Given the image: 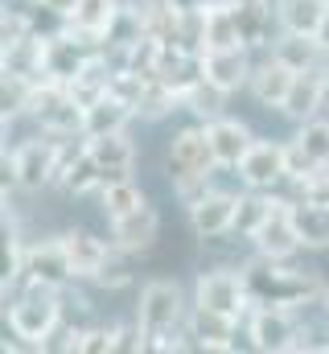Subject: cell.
Segmentation results:
<instances>
[{
	"label": "cell",
	"instance_id": "1",
	"mask_svg": "<svg viewBox=\"0 0 329 354\" xmlns=\"http://www.w3.org/2000/svg\"><path fill=\"white\" fill-rule=\"evenodd\" d=\"M243 284H247V297H251V309L255 305L305 309V305L321 301V292H326L313 272L288 268L284 260H272V256H255L251 264H243Z\"/></svg>",
	"mask_w": 329,
	"mask_h": 354
},
{
	"label": "cell",
	"instance_id": "2",
	"mask_svg": "<svg viewBox=\"0 0 329 354\" xmlns=\"http://www.w3.org/2000/svg\"><path fill=\"white\" fill-rule=\"evenodd\" d=\"M62 326V301L58 288L46 284H29L12 305H8V330L25 342V346H46V338Z\"/></svg>",
	"mask_w": 329,
	"mask_h": 354
},
{
	"label": "cell",
	"instance_id": "3",
	"mask_svg": "<svg viewBox=\"0 0 329 354\" xmlns=\"http://www.w3.org/2000/svg\"><path fill=\"white\" fill-rule=\"evenodd\" d=\"M136 322L144 330V338H161L173 334L181 322H185V297L173 280H149L140 288V305H136Z\"/></svg>",
	"mask_w": 329,
	"mask_h": 354
},
{
	"label": "cell",
	"instance_id": "4",
	"mask_svg": "<svg viewBox=\"0 0 329 354\" xmlns=\"http://www.w3.org/2000/svg\"><path fill=\"white\" fill-rule=\"evenodd\" d=\"M58 157H62V136H58V140H25V145H17L12 153H4V161L12 165L17 189H25V194H33V189H41V185H54Z\"/></svg>",
	"mask_w": 329,
	"mask_h": 354
},
{
	"label": "cell",
	"instance_id": "5",
	"mask_svg": "<svg viewBox=\"0 0 329 354\" xmlns=\"http://www.w3.org/2000/svg\"><path fill=\"white\" fill-rule=\"evenodd\" d=\"M297 309H280V305H255L251 317H247V338L251 346L263 354H284L297 346L301 338V326L292 322Z\"/></svg>",
	"mask_w": 329,
	"mask_h": 354
},
{
	"label": "cell",
	"instance_id": "6",
	"mask_svg": "<svg viewBox=\"0 0 329 354\" xmlns=\"http://www.w3.org/2000/svg\"><path fill=\"white\" fill-rule=\"evenodd\" d=\"M251 243H255L259 256L288 260V256L301 248V235H297V223H292V202L272 198V210H267V218L251 231Z\"/></svg>",
	"mask_w": 329,
	"mask_h": 354
},
{
	"label": "cell",
	"instance_id": "7",
	"mask_svg": "<svg viewBox=\"0 0 329 354\" xmlns=\"http://www.w3.org/2000/svg\"><path fill=\"white\" fill-rule=\"evenodd\" d=\"M169 169L173 177H210L218 169L214 145L206 136V128H181L169 145Z\"/></svg>",
	"mask_w": 329,
	"mask_h": 354
},
{
	"label": "cell",
	"instance_id": "8",
	"mask_svg": "<svg viewBox=\"0 0 329 354\" xmlns=\"http://www.w3.org/2000/svg\"><path fill=\"white\" fill-rule=\"evenodd\" d=\"M239 177L247 189H272L276 181L288 177V145H272V140H255L239 161Z\"/></svg>",
	"mask_w": 329,
	"mask_h": 354
},
{
	"label": "cell",
	"instance_id": "9",
	"mask_svg": "<svg viewBox=\"0 0 329 354\" xmlns=\"http://www.w3.org/2000/svg\"><path fill=\"white\" fill-rule=\"evenodd\" d=\"M198 305L218 309V313H231V317L251 313V297H247L243 272H206L198 280Z\"/></svg>",
	"mask_w": 329,
	"mask_h": 354
},
{
	"label": "cell",
	"instance_id": "10",
	"mask_svg": "<svg viewBox=\"0 0 329 354\" xmlns=\"http://www.w3.org/2000/svg\"><path fill=\"white\" fill-rule=\"evenodd\" d=\"M235 210H239V194L227 189H210L202 202L189 206V223L202 239H218L227 231H235Z\"/></svg>",
	"mask_w": 329,
	"mask_h": 354
},
{
	"label": "cell",
	"instance_id": "11",
	"mask_svg": "<svg viewBox=\"0 0 329 354\" xmlns=\"http://www.w3.org/2000/svg\"><path fill=\"white\" fill-rule=\"evenodd\" d=\"M75 276L70 256L62 248V239L54 243H33L25 256V280L29 284H46V288H66V280Z\"/></svg>",
	"mask_w": 329,
	"mask_h": 354
},
{
	"label": "cell",
	"instance_id": "12",
	"mask_svg": "<svg viewBox=\"0 0 329 354\" xmlns=\"http://www.w3.org/2000/svg\"><path fill=\"white\" fill-rule=\"evenodd\" d=\"M235 330H239V317L231 313H218L206 305H194L189 313V338L202 351H235Z\"/></svg>",
	"mask_w": 329,
	"mask_h": 354
},
{
	"label": "cell",
	"instance_id": "13",
	"mask_svg": "<svg viewBox=\"0 0 329 354\" xmlns=\"http://www.w3.org/2000/svg\"><path fill=\"white\" fill-rule=\"evenodd\" d=\"M251 62H247V46H231V50H206L202 54V75L223 91H239L251 83Z\"/></svg>",
	"mask_w": 329,
	"mask_h": 354
},
{
	"label": "cell",
	"instance_id": "14",
	"mask_svg": "<svg viewBox=\"0 0 329 354\" xmlns=\"http://www.w3.org/2000/svg\"><path fill=\"white\" fill-rule=\"evenodd\" d=\"M206 136H210V145H214L218 165H227V169H239V161L247 157V149L255 145L251 128H247L243 120H231V115L210 120V124H206Z\"/></svg>",
	"mask_w": 329,
	"mask_h": 354
},
{
	"label": "cell",
	"instance_id": "15",
	"mask_svg": "<svg viewBox=\"0 0 329 354\" xmlns=\"http://www.w3.org/2000/svg\"><path fill=\"white\" fill-rule=\"evenodd\" d=\"M157 231H161V218L149 202L140 210L124 214V218H111V239H115L120 252H149L157 243Z\"/></svg>",
	"mask_w": 329,
	"mask_h": 354
},
{
	"label": "cell",
	"instance_id": "16",
	"mask_svg": "<svg viewBox=\"0 0 329 354\" xmlns=\"http://www.w3.org/2000/svg\"><path fill=\"white\" fill-rule=\"evenodd\" d=\"M86 149H91V157H95V165L111 177H128L132 169V161H136V149H132V140H128V132L120 128V132H99V136H86Z\"/></svg>",
	"mask_w": 329,
	"mask_h": 354
},
{
	"label": "cell",
	"instance_id": "17",
	"mask_svg": "<svg viewBox=\"0 0 329 354\" xmlns=\"http://www.w3.org/2000/svg\"><path fill=\"white\" fill-rule=\"evenodd\" d=\"M321 95H326V62L297 75V83H292V91H288V99H284L280 111H284L288 120L305 124V120H313V115L321 111Z\"/></svg>",
	"mask_w": 329,
	"mask_h": 354
},
{
	"label": "cell",
	"instance_id": "18",
	"mask_svg": "<svg viewBox=\"0 0 329 354\" xmlns=\"http://www.w3.org/2000/svg\"><path fill=\"white\" fill-rule=\"evenodd\" d=\"M292 83H297V71L292 66H284L276 54L263 62V66H255L251 71V95L263 103V107H284V99H288V91H292Z\"/></svg>",
	"mask_w": 329,
	"mask_h": 354
},
{
	"label": "cell",
	"instance_id": "19",
	"mask_svg": "<svg viewBox=\"0 0 329 354\" xmlns=\"http://www.w3.org/2000/svg\"><path fill=\"white\" fill-rule=\"evenodd\" d=\"M284 66H292L297 75L301 71H313V66H321L326 62V41L321 37H313V33H292V29H284L280 37H276V50H272Z\"/></svg>",
	"mask_w": 329,
	"mask_h": 354
},
{
	"label": "cell",
	"instance_id": "20",
	"mask_svg": "<svg viewBox=\"0 0 329 354\" xmlns=\"http://www.w3.org/2000/svg\"><path fill=\"white\" fill-rule=\"evenodd\" d=\"M62 248H66V256H70L75 276H86V280H95V276L103 272V264L111 260V248H107L103 239L86 235V231H66V235H62Z\"/></svg>",
	"mask_w": 329,
	"mask_h": 354
},
{
	"label": "cell",
	"instance_id": "21",
	"mask_svg": "<svg viewBox=\"0 0 329 354\" xmlns=\"http://www.w3.org/2000/svg\"><path fill=\"white\" fill-rule=\"evenodd\" d=\"M132 115H136V103L124 99V95H115V91H107L103 99H95V103L86 107V136L120 132V128H128Z\"/></svg>",
	"mask_w": 329,
	"mask_h": 354
},
{
	"label": "cell",
	"instance_id": "22",
	"mask_svg": "<svg viewBox=\"0 0 329 354\" xmlns=\"http://www.w3.org/2000/svg\"><path fill=\"white\" fill-rule=\"evenodd\" d=\"M276 17H280V25L292 29V33H313V37H321V29H326V21H329V0H280Z\"/></svg>",
	"mask_w": 329,
	"mask_h": 354
},
{
	"label": "cell",
	"instance_id": "23",
	"mask_svg": "<svg viewBox=\"0 0 329 354\" xmlns=\"http://www.w3.org/2000/svg\"><path fill=\"white\" fill-rule=\"evenodd\" d=\"M292 223H297V235H301V248L309 252H326L329 248V206L317 202H292Z\"/></svg>",
	"mask_w": 329,
	"mask_h": 354
},
{
	"label": "cell",
	"instance_id": "24",
	"mask_svg": "<svg viewBox=\"0 0 329 354\" xmlns=\"http://www.w3.org/2000/svg\"><path fill=\"white\" fill-rule=\"evenodd\" d=\"M115 17H120V0H79V8H75L66 21H70L75 29H82V33H91V37L107 41V33H111Z\"/></svg>",
	"mask_w": 329,
	"mask_h": 354
},
{
	"label": "cell",
	"instance_id": "25",
	"mask_svg": "<svg viewBox=\"0 0 329 354\" xmlns=\"http://www.w3.org/2000/svg\"><path fill=\"white\" fill-rule=\"evenodd\" d=\"M235 8V25H239V41L247 50H259L272 41V12H267V0L259 4H231Z\"/></svg>",
	"mask_w": 329,
	"mask_h": 354
},
{
	"label": "cell",
	"instance_id": "26",
	"mask_svg": "<svg viewBox=\"0 0 329 354\" xmlns=\"http://www.w3.org/2000/svg\"><path fill=\"white\" fill-rule=\"evenodd\" d=\"M206 50H231V46H243L239 41V25H235V8L223 0V4H210L206 8V33H202ZM202 50V54H206Z\"/></svg>",
	"mask_w": 329,
	"mask_h": 354
},
{
	"label": "cell",
	"instance_id": "27",
	"mask_svg": "<svg viewBox=\"0 0 329 354\" xmlns=\"http://www.w3.org/2000/svg\"><path fill=\"white\" fill-rule=\"evenodd\" d=\"M99 194H103V214H107V218H124V214H132V210H140V206L149 202V198L140 194V185H132L128 177H111Z\"/></svg>",
	"mask_w": 329,
	"mask_h": 354
},
{
	"label": "cell",
	"instance_id": "28",
	"mask_svg": "<svg viewBox=\"0 0 329 354\" xmlns=\"http://www.w3.org/2000/svg\"><path fill=\"white\" fill-rule=\"evenodd\" d=\"M227 95H231V91L214 87V83H210V79L202 75V79H198L194 87L185 91V99H181V103H185V107H189L194 115H202V120L210 124V120H218V115H223V107H227Z\"/></svg>",
	"mask_w": 329,
	"mask_h": 354
},
{
	"label": "cell",
	"instance_id": "29",
	"mask_svg": "<svg viewBox=\"0 0 329 354\" xmlns=\"http://www.w3.org/2000/svg\"><path fill=\"white\" fill-rule=\"evenodd\" d=\"M267 210H272V194H263V189H251V194H239V210H235V231L251 239V231L267 218Z\"/></svg>",
	"mask_w": 329,
	"mask_h": 354
},
{
	"label": "cell",
	"instance_id": "30",
	"mask_svg": "<svg viewBox=\"0 0 329 354\" xmlns=\"http://www.w3.org/2000/svg\"><path fill=\"white\" fill-rule=\"evenodd\" d=\"M25 256H29V248H21V239H17V231H12V223H8V214H4V292L17 284V280H25Z\"/></svg>",
	"mask_w": 329,
	"mask_h": 354
},
{
	"label": "cell",
	"instance_id": "31",
	"mask_svg": "<svg viewBox=\"0 0 329 354\" xmlns=\"http://www.w3.org/2000/svg\"><path fill=\"white\" fill-rule=\"evenodd\" d=\"M297 145H301L317 165H329V120H305L301 132H297Z\"/></svg>",
	"mask_w": 329,
	"mask_h": 354
},
{
	"label": "cell",
	"instance_id": "32",
	"mask_svg": "<svg viewBox=\"0 0 329 354\" xmlns=\"http://www.w3.org/2000/svg\"><path fill=\"white\" fill-rule=\"evenodd\" d=\"M120 351V326H91L82 330L79 354H111Z\"/></svg>",
	"mask_w": 329,
	"mask_h": 354
},
{
	"label": "cell",
	"instance_id": "33",
	"mask_svg": "<svg viewBox=\"0 0 329 354\" xmlns=\"http://www.w3.org/2000/svg\"><path fill=\"white\" fill-rule=\"evenodd\" d=\"M29 33H33V21H29L21 8H4V17H0V41L12 46V41H21V37H29Z\"/></svg>",
	"mask_w": 329,
	"mask_h": 354
},
{
	"label": "cell",
	"instance_id": "34",
	"mask_svg": "<svg viewBox=\"0 0 329 354\" xmlns=\"http://www.w3.org/2000/svg\"><path fill=\"white\" fill-rule=\"evenodd\" d=\"M297 185H301V198H305V202L329 206V165H317L313 174L305 177V181H297Z\"/></svg>",
	"mask_w": 329,
	"mask_h": 354
},
{
	"label": "cell",
	"instance_id": "35",
	"mask_svg": "<svg viewBox=\"0 0 329 354\" xmlns=\"http://www.w3.org/2000/svg\"><path fill=\"white\" fill-rule=\"evenodd\" d=\"M313 169H317V161H313L297 140H292V145H288V181H305Z\"/></svg>",
	"mask_w": 329,
	"mask_h": 354
},
{
	"label": "cell",
	"instance_id": "36",
	"mask_svg": "<svg viewBox=\"0 0 329 354\" xmlns=\"http://www.w3.org/2000/svg\"><path fill=\"white\" fill-rule=\"evenodd\" d=\"M128 280H132V276H128V268L120 264V260H115V256H111V260H107V264H103V272H99V276H95V284H103V288H124V284H128Z\"/></svg>",
	"mask_w": 329,
	"mask_h": 354
},
{
	"label": "cell",
	"instance_id": "37",
	"mask_svg": "<svg viewBox=\"0 0 329 354\" xmlns=\"http://www.w3.org/2000/svg\"><path fill=\"white\" fill-rule=\"evenodd\" d=\"M177 194H181L185 206H194V202H202L210 189H206V177H177Z\"/></svg>",
	"mask_w": 329,
	"mask_h": 354
},
{
	"label": "cell",
	"instance_id": "38",
	"mask_svg": "<svg viewBox=\"0 0 329 354\" xmlns=\"http://www.w3.org/2000/svg\"><path fill=\"white\" fill-rule=\"evenodd\" d=\"M149 351H161V354H169V351H185V342L177 338V330L173 334H161V338H153L149 342Z\"/></svg>",
	"mask_w": 329,
	"mask_h": 354
},
{
	"label": "cell",
	"instance_id": "39",
	"mask_svg": "<svg viewBox=\"0 0 329 354\" xmlns=\"http://www.w3.org/2000/svg\"><path fill=\"white\" fill-rule=\"evenodd\" d=\"M46 12H54V17H70L75 8H79V0H37Z\"/></svg>",
	"mask_w": 329,
	"mask_h": 354
},
{
	"label": "cell",
	"instance_id": "40",
	"mask_svg": "<svg viewBox=\"0 0 329 354\" xmlns=\"http://www.w3.org/2000/svg\"><path fill=\"white\" fill-rule=\"evenodd\" d=\"M169 8H177V12H206L214 0H164Z\"/></svg>",
	"mask_w": 329,
	"mask_h": 354
},
{
	"label": "cell",
	"instance_id": "41",
	"mask_svg": "<svg viewBox=\"0 0 329 354\" xmlns=\"http://www.w3.org/2000/svg\"><path fill=\"white\" fill-rule=\"evenodd\" d=\"M321 111L329 115V62H326V95H321Z\"/></svg>",
	"mask_w": 329,
	"mask_h": 354
},
{
	"label": "cell",
	"instance_id": "42",
	"mask_svg": "<svg viewBox=\"0 0 329 354\" xmlns=\"http://www.w3.org/2000/svg\"><path fill=\"white\" fill-rule=\"evenodd\" d=\"M321 309H326V317H329V288L321 292Z\"/></svg>",
	"mask_w": 329,
	"mask_h": 354
},
{
	"label": "cell",
	"instance_id": "43",
	"mask_svg": "<svg viewBox=\"0 0 329 354\" xmlns=\"http://www.w3.org/2000/svg\"><path fill=\"white\" fill-rule=\"evenodd\" d=\"M227 4H259V0H227Z\"/></svg>",
	"mask_w": 329,
	"mask_h": 354
}]
</instances>
